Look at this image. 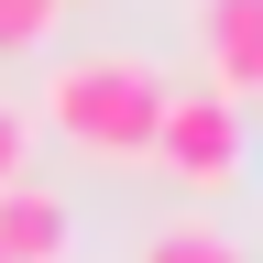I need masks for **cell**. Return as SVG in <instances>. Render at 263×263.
<instances>
[{
    "mask_svg": "<svg viewBox=\"0 0 263 263\" xmlns=\"http://www.w3.org/2000/svg\"><path fill=\"white\" fill-rule=\"evenodd\" d=\"M164 99H176V88H164L143 55H66L55 77H44V121H55L77 154H110V164H132V154H154Z\"/></svg>",
    "mask_w": 263,
    "mask_h": 263,
    "instance_id": "1",
    "label": "cell"
},
{
    "mask_svg": "<svg viewBox=\"0 0 263 263\" xmlns=\"http://www.w3.org/2000/svg\"><path fill=\"white\" fill-rule=\"evenodd\" d=\"M154 164H164L176 186H197V197L241 186V99H219V88L164 99V121H154Z\"/></svg>",
    "mask_w": 263,
    "mask_h": 263,
    "instance_id": "2",
    "label": "cell"
},
{
    "mask_svg": "<svg viewBox=\"0 0 263 263\" xmlns=\"http://www.w3.org/2000/svg\"><path fill=\"white\" fill-rule=\"evenodd\" d=\"M0 263H66V197L55 186H0Z\"/></svg>",
    "mask_w": 263,
    "mask_h": 263,
    "instance_id": "3",
    "label": "cell"
},
{
    "mask_svg": "<svg viewBox=\"0 0 263 263\" xmlns=\"http://www.w3.org/2000/svg\"><path fill=\"white\" fill-rule=\"evenodd\" d=\"M209 77H219V99L263 88V0H209Z\"/></svg>",
    "mask_w": 263,
    "mask_h": 263,
    "instance_id": "4",
    "label": "cell"
},
{
    "mask_svg": "<svg viewBox=\"0 0 263 263\" xmlns=\"http://www.w3.org/2000/svg\"><path fill=\"white\" fill-rule=\"evenodd\" d=\"M143 263H241V241H230V230H154Z\"/></svg>",
    "mask_w": 263,
    "mask_h": 263,
    "instance_id": "5",
    "label": "cell"
},
{
    "mask_svg": "<svg viewBox=\"0 0 263 263\" xmlns=\"http://www.w3.org/2000/svg\"><path fill=\"white\" fill-rule=\"evenodd\" d=\"M55 11H66V0H0V55H33L55 33Z\"/></svg>",
    "mask_w": 263,
    "mask_h": 263,
    "instance_id": "6",
    "label": "cell"
},
{
    "mask_svg": "<svg viewBox=\"0 0 263 263\" xmlns=\"http://www.w3.org/2000/svg\"><path fill=\"white\" fill-rule=\"evenodd\" d=\"M22 176H33V121L0 99V186H22Z\"/></svg>",
    "mask_w": 263,
    "mask_h": 263,
    "instance_id": "7",
    "label": "cell"
}]
</instances>
